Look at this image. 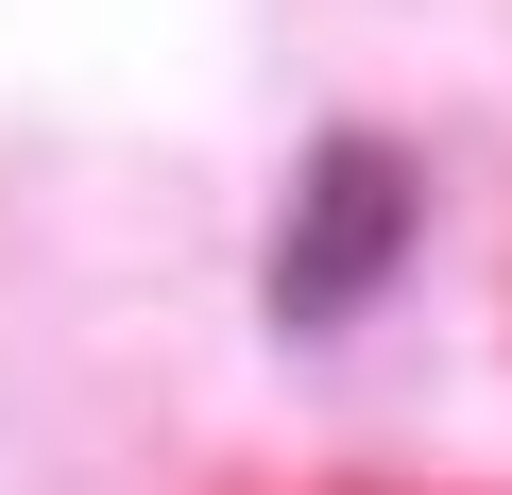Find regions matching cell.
Listing matches in <instances>:
<instances>
[{
	"label": "cell",
	"mask_w": 512,
	"mask_h": 495,
	"mask_svg": "<svg viewBox=\"0 0 512 495\" xmlns=\"http://www.w3.org/2000/svg\"><path fill=\"white\" fill-rule=\"evenodd\" d=\"M410 222H427L410 154L393 137H325L308 188H291V239H274V325H359L393 291V257H410Z\"/></svg>",
	"instance_id": "1"
}]
</instances>
